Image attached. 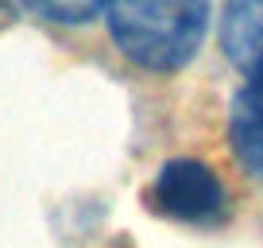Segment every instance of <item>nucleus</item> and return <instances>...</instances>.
<instances>
[{"instance_id":"4","label":"nucleus","mask_w":263,"mask_h":248,"mask_svg":"<svg viewBox=\"0 0 263 248\" xmlns=\"http://www.w3.org/2000/svg\"><path fill=\"white\" fill-rule=\"evenodd\" d=\"M232 148H236L240 163L263 179V74L248 78L240 93L232 97Z\"/></svg>"},{"instance_id":"2","label":"nucleus","mask_w":263,"mask_h":248,"mask_svg":"<svg viewBox=\"0 0 263 248\" xmlns=\"http://www.w3.org/2000/svg\"><path fill=\"white\" fill-rule=\"evenodd\" d=\"M151 206L171 221L186 225H213L229 209V194H224L221 174L201 159L174 155L159 167L155 182H151Z\"/></svg>"},{"instance_id":"1","label":"nucleus","mask_w":263,"mask_h":248,"mask_svg":"<svg viewBox=\"0 0 263 248\" xmlns=\"http://www.w3.org/2000/svg\"><path fill=\"white\" fill-rule=\"evenodd\" d=\"M105 16L120 55L151 74L182 70L209 31L205 0H108Z\"/></svg>"},{"instance_id":"3","label":"nucleus","mask_w":263,"mask_h":248,"mask_svg":"<svg viewBox=\"0 0 263 248\" xmlns=\"http://www.w3.org/2000/svg\"><path fill=\"white\" fill-rule=\"evenodd\" d=\"M221 50L244 78L263 74V0H224Z\"/></svg>"},{"instance_id":"5","label":"nucleus","mask_w":263,"mask_h":248,"mask_svg":"<svg viewBox=\"0 0 263 248\" xmlns=\"http://www.w3.org/2000/svg\"><path fill=\"white\" fill-rule=\"evenodd\" d=\"M27 4L50 24H85L108 8V0H27Z\"/></svg>"}]
</instances>
